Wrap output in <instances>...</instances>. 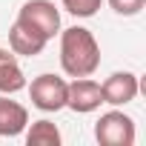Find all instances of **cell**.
<instances>
[{
    "label": "cell",
    "mask_w": 146,
    "mask_h": 146,
    "mask_svg": "<svg viewBox=\"0 0 146 146\" xmlns=\"http://www.w3.org/2000/svg\"><path fill=\"white\" fill-rule=\"evenodd\" d=\"M60 66L69 78H92L100 66V43L83 26L60 32Z\"/></svg>",
    "instance_id": "6da1fadb"
},
{
    "label": "cell",
    "mask_w": 146,
    "mask_h": 146,
    "mask_svg": "<svg viewBox=\"0 0 146 146\" xmlns=\"http://www.w3.org/2000/svg\"><path fill=\"white\" fill-rule=\"evenodd\" d=\"M29 86V98H32V106H37L40 112H60L66 109V92H69V83L57 75H37Z\"/></svg>",
    "instance_id": "7a4b0ae2"
},
{
    "label": "cell",
    "mask_w": 146,
    "mask_h": 146,
    "mask_svg": "<svg viewBox=\"0 0 146 146\" xmlns=\"http://www.w3.org/2000/svg\"><path fill=\"white\" fill-rule=\"evenodd\" d=\"M95 140L100 146H132L135 143V120L120 109L103 112L95 123Z\"/></svg>",
    "instance_id": "3957f363"
},
{
    "label": "cell",
    "mask_w": 146,
    "mask_h": 146,
    "mask_svg": "<svg viewBox=\"0 0 146 146\" xmlns=\"http://www.w3.org/2000/svg\"><path fill=\"white\" fill-rule=\"evenodd\" d=\"M17 20H23L26 26L40 32L46 40L60 35V12L54 9L52 0H26L17 12Z\"/></svg>",
    "instance_id": "277c9868"
},
{
    "label": "cell",
    "mask_w": 146,
    "mask_h": 146,
    "mask_svg": "<svg viewBox=\"0 0 146 146\" xmlns=\"http://www.w3.org/2000/svg\"><path fill=\"white\" fill-rule=\"evenodd\" d=\"M137 92H140V80L135 72H112L100 83L103 103H109V106H126L137 98Z\"/></svg>",
    "instance_id": "5b68a950"
},
{
    "label": "cell",
    "mask_w": 146,
    "mask_h": 146,
    "mask_svg": "<svg viewBox=\"0 0 146 146\" xmlns=\"http://www.w3.org/2000/svg\"><path fill=\"white\" fill-rule=\"evenodd\" d=\"M103 103V95H100V83L92 80V78H75L69 83V92H66V109L78 112V115H89L95 109H100Z\"/></svg>",
    "instance_id": "8992f818"
},
{
    "label": "cell",
    "mask_w": 146,
    "mask_h": 146,
    "mask_svg": "<svg viewBox=\"0 0 146 146\" xmlns=\"http://www.w3.org/2000/svg\"><path fill=\"white\" fill-rule=\"evenodd\" d=\"M46 37L40 32H35L32 26H26L23 20H15L12 29H9V49L20 57H37L43 49H46Z\"/></svg>",
    "instance_id": "52a82bcc"
},
{
    "label": "cell",
    "mask_w": 146,
    "mask_h": 146,
    "mask_svg": "<svg viewBox=\"0 0 146 146\" xmlns=\"http://www.w3.org/2000/svg\"><path fill=\"white\" fill-rule=\"evenodd\" d=\"M29 126V109L9 95H0V137H17Z\"/></svg>",
    "instance_id": "ba28073f"
},
{
    "label": "cell",
    "mask_w": 146,
    "mask_h": 146,
    "mask_svg": "<svg viewBox=\"0 0 146 146\" xmlns=\"http://www.w3.org/2000/svg\"><path fill=\"white\" fill-rule=\"evenodd\" d=\"M26 89V75L17 63V54L12 49H0V95H15Z\"/></svg>",
    "instance_id": "9c48e42d"
},
{
    "label": "cell",
    "mask_w": 146,
    "mask_h": 146,
    "mask_svg": "<svg viewBox=\"0 0 146 146\" xmlns=\"http://www.w3.org/2000/svg\"><path fill=\"white\" fill-rule=\"evenodd\" d=\"M26 143H29V146H60V129H57L52 120L40 117V120H35L32 129L26 132Z\"/></svg>",
    "instance_id": "30bf717a"
},
{
    "label": "cell",
    "mask_w": 146,
    "mask_h": 146,
    "mask_svg": "<svg viewBox=\"0 0 146 146\" xmlns=\"http://www.w3.org/2000/svg\"><path fill=\"white\" fill-rule=\"evenodd\" d=\"M63 9L75 17H95L98 9L103 6V0H60Z\"/></svg>",
    "instance_id": "8fae6325"
},
{
    "label": "cell",
    "mask_w": 146,
    "mask_h": 146,
    "mask_svg": "<svg viewBox=\"0 0 146 146\" xmlns=\"http://www.w3.org/2000/svg\"><path fill=\"white\" fill-rule=\"evenodd\" d=\"M109 6H112V12L120 15V17H135V15L143 12L146 0H109Z\"/></svg>",
    "instance_id": "7c38bea8"
}]
</instances>
